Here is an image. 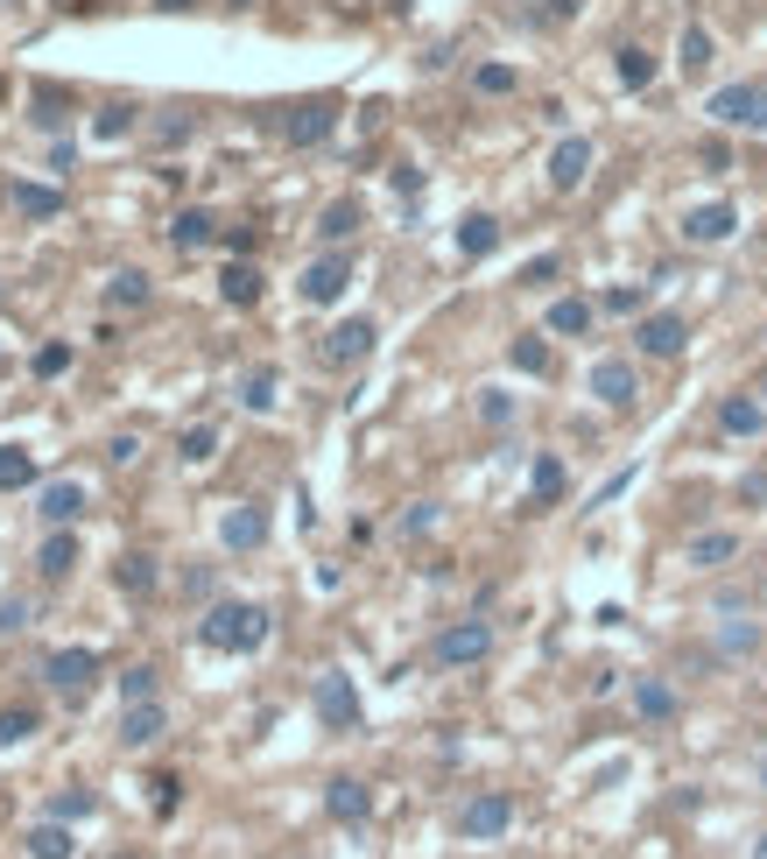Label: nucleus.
<instances>
[{"instance_id":"de8ad7c7","label":"nucleus","mask_w":767,"mask_h":859,"mask_svg":"<svg viewBox=\"0 0 767 859\" xmlns=\"http://www.w3.org/2000/svg\"><path fill=\"white\" fill-rule=\"evenodd\" d=\"M85 810H92V796H57V804H50V818L64 824V818H85Z\"/></svg>"},{"instance_id":"79ce46f5","label":"nucleus","mask_w":767,"mask_h":859,"mask_svg":"<svg viewBox=\"0 0 767 859\" xmlns=\"http://www.w3.org/2000/svg\"><path fill=\"white\" fill-rule=\"evenodd\" d=\"M36 121H42V127L64 121V99H57V85H36Z\"/></svg>"},{"instance_id":"8fccbe9b","label":"nucleus","mask_w":767,"mask_h":859,"mask_svg":"<svg viewBox=\"0 0 767 859\" xmlns=\"http://www.w3.org/2000/svg\"><path fill=\"white\" fill-rule=\"evenodd\" d=\"M556 275V254H543V261H529V269H521V283H549Z\"/></svg>"},{"instance_id":"a211bd4d","label":"nucleus","mask_w":767,"mask_h":859,"mask_svg":"<svg viewBox=\"0 0 767 859\" xmlns=\"http://www.w3.org/2000/svg\"><path fill=\"white\" fill-rule=\"evenodd\" d=\"M219 289H225V303H261V269L253 261H225V275H219Z\"/></svg>"},{"instance_id":"39448f33","label":"nucleus","mask_w":767,"mask_h":859,"mask_svg":"<svg viewBox=\"0 0 767 859\" xmlns=\"http://www.w3.org/2000/svg\"><path fill=\"white\" fill-rule=\"evenodd\" d=\"M507 824H515V804H507L500 789H486V796H472V804L458 810V832L465 838H500Z\"/></svg>"},{"instance_id":"9d476101","label":"nucleus","mask_w":767,"mask_h":859,"mask_svg":"<svg viewBox=\"0 0 767 859\" xmlns=\"http://www.w3.org/2000/svg\"><path fill=\"white\" fill-rule=\"evenodd\" d=\"M318 719H324V725H359V690L345 684L338 670L318 676Z\"/></svg>"},{"instance_id":"f03ea898","label":"nucleus","mask_w":767,"mask_h":859,"mask_svg":"<svg viewBox=\"0 0 767 859\" xmlns=\"http://www.w3.org/2000/svg\"><path fill=\"white\" fill-rule=\"evenodd\" d=\"M493 656V627L486 620H450V627L437 634V662L444 670H472V662Z\"/></svg>"},{"instance_id":"864d4df0","label":"nucleus","mask_w":767,"mask_h":859,"mask_svg":"<svg viewBox=\"0 0 767 859\" xmlns=\"http://www.w3.org/2000/svg\"><path fill=\"white\" fill-rule=\"evenodd\" d=\"M549 8H556V14H570V0H549Z\"/></svg>"},{"instance_id":"f257e3e1","label":"nucleus","mask_w":767,"mask_h":859,"mask_svg":"<svg viewBox=\"0 0 767 859\" xmlns=\"http://www.w3.org/2000/svg\"><path fill=\"white\" fill-rule=\"evenodd\" d=\"M205 648H233V656H247V648H261L268 642V613L261 606H239V599H225L205 613Z\"/></svg>"},{"instance_id":"a19ab883","label":"nucleus","mask_w":767,"mask_h":859,"mask_svg":"<svg viewBox=\"0 0 767 859\" xmlns=\"http://www.w3.org/2000/svg\"><path fill=\"white\" fill-rule=\"evenodd\" d=\"M28 733H36V712H28V705L0 712V747H8V739H28Z\"/></svg>"},{"instance_id":"13d9d810","label":"nucleus","mask_w":767,"mask_h":859,"mask_svg":"<svg viewBox=\"0 0 767 859\" xmlns=\"http://www.w3.org/2000/svg\"><path fill=\"white\" fill-rule=\"evenodd\" d=\"M0 92H8V85H0Z\"/></svg>"},{"instance_id":"72a5a7b5","label":"nucleus","mask_w":767,"mask_h":859,"mask_svg":"<svg viewBox=\"0 0 767 859\" xmlns=\"http://www.w3.org/2000/svg\"><path fill=\"white\" fill-rule=\"evenodd\" d=\"M718 648H726V656H754V648H760V627L732 620V627H718Z\"/></svg>"},{"instance_id":"6e6d98bb","label":"nucleus","mask_w":767,"mask_h":859,"mask_svg":"<svg viewBox=\"0 0 767 859\" xmlns=\"http://www.w3.org/2000/svg\"><path fill=\"white\" fill-rule=\"evenodd\" d=\"M162 8H184V0H162Z\"/></svg>"},{"instance_id":"c03bdc74","label":"nucleus","mask_w":767,"mask_h":859,"mask_svg":"<svg viewBox=\"0 0 767 859\" xmlns=\"http://www.w3.org/2000/svg\"><path fill=\"white\" fill-rule=\"evenodd\" d=\"M479 416H486V423H507V416H515V402H507L500 388H486V395H479Z\"/></svg>"},{"instance_id":"f8f14e48","label":"nucleus","mask_w":767,"mask_h":859,"mask_svg":"<svg viewBox=\"0 0 767 859\" xmlns=\"http://www.w3.org/2000/svg\"><path fill=\"white\" fill-rule=\"evenodd\" d=\"M331 127H338V113H331V99H310V107H296L289 121H282V135H289L296 148H318Z\"/></svg>"},{"instance_id":"b1692460","label":"nucleus","mask_w":767,"mask_h":859,"mask_svg":"<svg viewBox=\"0 0 767 859\" xmlns=\"http://www.w3.org/2000/svg\"><path fill=\"white\" fill-rule=\"evenodd\" d=\"M732 557H740V536H726V528H712V536L690 543V564L697 571H718V564H732Z\"/></svg>"},{"instance_id":"f3484780","label":"nucleus","mask_w":767,"mask_h":859,"mask_svg":"<svg viewBox=\"0 0 767 859\" xmlns=\"http://www.w3.org/2000/svg\"><path fill=\"white\" fill-rule=\"evenodd\" d=\"M493 247H500V219L472 212V219H465V226H458V254H465V261H486Z\"/></svg>"},{"instance_id":"58836bf2","label":"nucleus","mask_w":767,"mask_h":859,"mask_svg":"<svg viewBox=\"0 0 767 859\" xmlns=\"http://www.w3.org/2000/svg\"><path fill=\"white\" fill-rule=\"evenodd\" d=\"M120 698H127V705H148V698H156V670H127V676H120Z\"/></svg>"},{"instance_id":"4be33fe9","label":"nucleus","mask_w":767,"mask_h":859,"mask_svg":"<svg viewBox=\"0 0 767 859\" xmlns=\"http://www.w3.org/2000/svg\"><path fill=\"white\" fill-rule=\"evenodd\" d=\"M564 486H570V480H564V458H549V451H543V458H535V472H529L535 508H556V500H564Z\"/></svg>"},{"instance_id":"6e6552de","label":"nucleus","mask_w":767,"mask_h":859,"mask_svg":"<svg viewBox=\"0 0 767 859\" xmlns=\"http://www.w3.org/2000/svg\"><path fill=\"white\" fill-rule=\"evenodd\" d=\"M592 395H598V402H606V409H627V402H634V395H641L634 366H627V360H598V366H592Z\"/></svg>"},{"instance_id":"9b49d317","label":"nucleus","mask_w":767,"mask_h":859,"mask_svg":"<svg viewBox=\"0 0 767 859\" xmlns=\"http://www.w3.org/2000/svg\"><path fill=\"white\" fill-rule=\"evenodd\" d=\"M641 352H648V360H676V352H683V318H669V310H655V318H641Z\"/></svg>"},{"instance_id":"bb28decb","label":"nucleus","mask_w":767,"mask_h":859,"mask_svg":"<svg viewBox=\"0 0 767 859\" xmlns=\"http://www.w3.org/2000/svg\"><path fill=\"white\" fill-rule=\"evenodd\" d=\"M71 852H78V846H71V832H64V824H36V832H28V859H71Z\"/></svg>"},{"instance_id":"2f4dec72","label":"nucleus","mask_w":767,"mask_h":859,"mask_svg":"<svg viewBox=\"0 0 767 859\" xmlns=\"http://www.w3.org/2000/svg\"><path fill=\"white\" fill-rule=\"evenodd\" d=\"M352 226H359V204H352V198L324 204V219H318V233H324V240H352Z\"/></svg>"},{"instance_id":"37998d69","label":"nucleus","mask_w":767,"mask_h":859,"mask_svg":"<svg viewBox=\"0 0 767 859\" xmlns=\"http://www.w3.org/2000/svg\"><path fill=\"white\" fill-rule=\"evenodd\" d=\"M148 789H156V818H170V810H176V796H184V782H176V775H156Z\"/></svg>"},{"instance_id":"473e14b6","label":"nucleus","mask_w":767,"mask_h":859,"mask_svg":"<svg viewBox=\"0 0 767 859\" xmlns=\"http://www.w3.org/2000/svg\"><path fill=\"white\" fill-rule=\"evenodd\" d=\"M107 296H113V303H120V310H141V303H148V275H141V269H120Z\"/></svg>"},{"instance_id":"49530a36","label":"nucleus","mask_w":767,"mask_h":859,"mask_svg":"<svg viewBox=\"0 0 767 859\" xmlns=\"http://www.w3.org/2000/svg\"><path fill=\"white\" fill-rule=\"evenodd\" d=\"M127 127H134V113H127V107H107V113H99V141L127 135Z\"/></svg>"},{"instance_id":"393cba45","label":"nucleus","mask_w":767,"mask_h":859,"mask_svg":"<svg viewBox=\"0 0 767 859\" xmlns=\"http://www.w3.org/2000/svg\"><path fill=\"white\" fill-rule=\"evenodd\" d=\"M113 585L134 592V599H148V592H156V557H141V550L120 557V564H113Z\"/></svg>"},{"instance_id":"a18cd8bd","label":"nucleus","mask_w":767,"mask_h":859,"mask_svg":"<svg viewBox=\"0 0 767 859\" xmlns=\"http://www.w3.org/2000/svg\"><path fill=\"white\" fill-rule=\"evenodd\" d=\"M64 366H71V352H64V346H42V352H36V374H42V381H57Z\"/></svg>"},{"instance_id":"2eb2a0df","label":"nucleus","mask_w":767,"mask_h":859,"mask_svg":"<svg viewBox=\"0 0 767 859\" xmlns=\"http://www.w3.org/2000/svg\"><path fill=\"white\" fill-rule=\"evenodd\" d=\"M219 536H225V550H261V543H268V514L261 508H233L219 522Z\"/></svg>"},{"instance_id":"7c9ffc66","label":"nucleus","mask_w":767,"mask_h":859,"mask_svg":"<svg viewBox=\"0 0 767 859\" xmlns=\"http://www.w3.org/2000/svg\"><path fill=\"white\" fill-rule=\"evenodd\" d=\"M28 480H36V458H28L22 444H0V486L14 494V486H28Z\"/></svg>"},{"instance_id":"3c124183","label":"nucleus","mask_w":767,"mask_h":859,"mask_svg":"<svg viewBox=\"0 0 767 859\" xmlns=\"http://www.w3.org/2000/svg\"><path fill=\"white\" fill-rule=\"evenodd\" d=\"M134 451H141L134 437H113V444H107V458H113V465H134Z\"/></svg>"},{"instance_id":"cd10ccee","label":"nucleus","mask_w":767,"mask_h":859,"mask_svg":"<svg viewBox=\"0 0 767 859\" xmlns=\"http://www.w3.org/2000/svg\"><path fill=\"white\" fill-rule=\"evenodd\" d=\"M613 71H620V85H627V92H641V85L655 78V57H648V50H634V42H627V50H613Z\"/></svg>"},{"instance_id":"423d86ee","label":"nucleus","mask_w":767,"mask_h":859,"mask_svg":"<svg viewBox=\"0 0 767 859\" xmlns=\"http://www.w3.org/2000/svg\"><path fill=\"white\" fill-rule=\"evenodd\" d=\"M42 676H50L57 690H71V698H78V690L99 676V656H92V648H57V656L42 662Z\"/></svg>"},{"instance_id":"c85d7f7f","label":"nucleus","mask_w":767,"mask_h":859,"mask_svg":"<svg viewBox=\"0 0 767 859\" xmlns=\"http://www.w3.org/2000/svg\"><path fill=\"white\" fill-rule=\"evenodd\" d=\"M584 324H592V303H584V296H564V303H549V332L578 338Z\"/></svg>"},{"instance_id":"0eeeda50","label":"nucleus","mask_w":767,"mask_h":859,"mask_svg":"<svg viewBox=\"0 0 767 859\" xmlns=\"http://www.w3.org/2000/svg\"><path fill=\"white\" fill-rule=\"evenodd\" d=\"M345 283H352V261H345V254L310 261V269H304V303H338Z\"/></svg>"},{"instance_id":"6ab92c4d","label":"nucleus","mask_w":767,"mask_h":859,"mask_svg":"<svg viewBox=\"0 0 767 859\" xmlns=\"http://www.w3.org/2000/svg\"><path fill=\"white\" fill-rule=\"evenodd\" d=\"M634 712L648 719V725H661V719H676V690L661 684V676H641L634 684Z\"/></svg>"},{"instance_id":"4468645a","label":"nucleus","mask_w":767,"mask_h":859,"mask_svg":"<svg viewBox=\"0 0 767 859\" xmlns=\"http://www.w3.org/2000/svg\"><path fill=\"white\" fill-rule=\"evenodd\" d=\"M324 810L338 824H359L373 810V796H367V782H352V775H338V782H324Z\"/></svg>"},{"instance_id":"4d7b16f0","label":"nucleus","mask_w":767,"mask_h":859,"mask_svg":"<svg viewBox=\"0 0 767 859\" xmlns=\"http://www.w3.org/2000/svg\"><path fill=\"white\" fill-rule=\"evenodd\" d=\"M760 782H767V761H760Z\"/></svg>"},{"instance_id":"5fc2aeb1","label":"nucleus","mask_w":767,"mask_h":859,"mask_svg":"<svg viewBox=\"0 0 767 859\" xmlns=\"http://www.w3.org/2000/svg\"><path fill=\"white\" fill-rule=\"evenodd\" d=\"M754 859H767V838H760V846H754Z\"/></svg>"},{"instance_id":"f704fd0d","label":"nucleus","mask_w":767,"mask_h":859,"mask_svg":"<svg viewBox=\"0 0 767 859\" xmlns=\"http://www.w3.org/2000/svg\"><path fill=\"white\" fill-rule=\"evenodd\" d=\"M212 451H219V430H212V423H190V430H184V458H190V465H205Z\"/></svg>"},{"instance_id":"7ed1b4c3","label":"nucleus","mask_w":767,"mask_h":859,"mask_svg":"<svg viewBox=\"0 0 767 859\" xmlns=\"http://www.w3.org/2000/svg\"><path fill=\"white\" fill-rule=\"evenodd\" d=\"M712 121L767 135V92H760V85H718V92H712Z\"/></svg>"},{"instance_id":"09e8293b","label":"nucleus","mask_w":767,"mask_h":859,"mask_svg":"<svg viewBox=\"0 0 767 859\" xmlns=\"http://www.w3.org/2000/svg\"><path fill=\"white\" fill-rule=\"evenodd\" d=\"M14 627H28V606L22 599H0V634H14Z\"/></svg>"},{"instance_id":"ddd939ff","label":"nucleus","mask_w":767,"mask_h":859,"mask_svg":"<svg viewBox=\"0 0 767 859\" xmlns=\"http://www.w3.org/2000/svg\"><path fill=\"white\" fill-rule=\"evenodd\" d=\"M732 226H740L732 204H697V212H683V240H697V247H718Z\"/></svg>"},{"instance_id":"1a4fd4ad","label":"nucleus","mask_w":767,"mask_h":859,"mask_svg":"<svg viewBox=\"0 0 767 859\" xmlns=\"http://www.w3.org/2000/svg\"><path fill=\"white\" fill-rule=\"evenodd\" d=\"M584 176H592V141H584V135L556 141V155H549V184H556V190H578Z\"/></svg>"},{"instance_id":"ea45409f","label":"nucleus","mask_w":767,"mask_h":859,"mask_svg":"<svg viewBox=\"0 0 767 859\" xmlns=\"http://www.w3.org/2000/svg\"><path fill=\"white\" fill-rule=\"evenodd\" d=\"M239 402H247V409H275V374H247Z\"/></svg>"},{"instance_id":"4c0bfd02","label":"nucleus","mask_w":767,"mask_h":859,"mask_svg":"<svg viewBox=\"0 0 767 859\" xmlns=\"http://www.w3.org/2000/svg\"><path fill=\"white\" fill-rule=\"evenodd\" d=\"M472 85H479V92H515V64H479Z\"/></svg>"},{"instance_id":"aec40b11","label":"nucleus","mask_w":767,"mask_h":859,"mask_svg":"<svg viewBox=\"0 0 767 859\" xmlns=\"http://www.w3.org/2000/svg\"><path fill=\"white\" fill-rule=\"evenodd\" d=\"M8 204L28 219H57L64 212V190H42V184H8Z\"/></svg>"},{"instance_id":"412c9836","label":"nucleus","mask_w":767,"mask_h":859,"mask_svg":"<svg viewBox=\"0 0 767 859\" xmlns=\"http://www.w3.org/2000/svg\"><path fill=\"white\" fill-rule=\"evenodd\" d=\"M718 430H732V437H760V402H754V395H726V402H718Z\"/></svg>"},{"instance_id":"20e7f679","label":"nucleus","mask_w":767,"mask_h":859,"mask_svg":"<svg viewBox=\"0 0 767 859\" xmlns=\"http://www.w3.org/2000/svg\"><path fill=\"white\" fill-rule=\"evenodd\" d=\"M367 352H373V318H345V324H331V332H324L318 360L324 366H359Z\"/></svg>"},{"instance_id":"5701e85b","label":"nucleus","mask_w":767,"mask_h":859,"mask_svg":"<svg viewBox=\"0 0 767 859\" xmlns=\"http://www.w3.org/2000/svg\"><path fill=\"white\" fill-rule=\"evenodd\" d=\"M78 508H85V486L78 480H50V486H42V522H71Z\"/></svg>"},{"instance_id":"603ef678","label":"nucleus","mask_w":767,"mask_h":859,"mask_svg":"<svg viewBox=\"0 0 767 859\" xmlns=\"http://www.w3.org/2000/svg\"><path fill=\"white\" fill-rule=\"evenodd\" d=\"M606 310H641V289H606Z\"/></svg>"},{"instance_id":"dca6fc26","label":"nucleus","mask_w":767,"mask_h":859,"mask_svg":"<svg viewBox=\"0 0 767 859\" xmlns=\"http://www.w3.org/2000/svg\"><path fill=\"white\" fill-rule=\"evenodd\" d=\"M148 739H162V705H127L120 712V747H148Z\"/></svg>"},{"instance_id":"c756f323","label":"nucleus","mask_w":767,"mask_h":859,"mask_svg":"<svg viewBox=\"0 0 767 859\" xmlns=\"http://www.w3.org/2000/svg\"><path fill=\"white\" fill-rule=\"evenodd\" d=\"M71 564H78V543H71V536H50V543L36 550V571H42V577H64Z\"/></svg>"},{"instance_id":"a878e982","label":"nucleus","mask_w":767,"mask_h":859,"mask_svg":"<svg viewBox=\"0 0 767 859\" xmlns=\"http://www.w3.org/2000/svg\"><path fill=\"white\" fill-rule=\"evenodd\" d=\"M212 212H176L170 219V247H184V254H190V247H205V240H212Z\"/></svg>"},{"instance_id":"c9c22d12","label":"nucleus","mask_w":767,"mask_h":859,"mask_svg":"<svg viewBox=\"0 0 767 859\" xmlns=\"http://www.w3.org/2000/svg\"><path fill=\"white\" fill-rule=\"evenodd\" d=\"M515 366L521 374H549V346L543 338H515Z\"/></svg>"},{"instance_id":"e433bc0d","label":"nucleus","mask_w":767,"mask_h":859,"mask_svg":"<svg viewBox=\"0 0 767 859\" xmlns=\"http://www.w3.org/2000/svg\"><path fill=\"white\" fill-rule=\"evenodd\" d=\"M704 64H712V36L690 22V28H683V71H704Z\"/></svg>"}]
</instances>
